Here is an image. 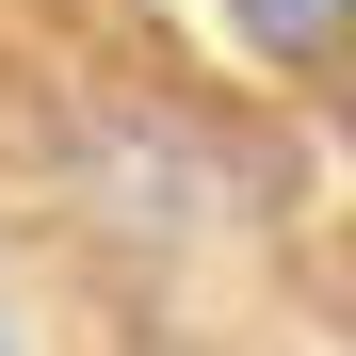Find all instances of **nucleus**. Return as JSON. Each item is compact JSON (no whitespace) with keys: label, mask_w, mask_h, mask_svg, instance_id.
I'll return each mask as SVG.
<instances>
[{"label":"nucleus","mask_w":356,"mask_h":356,"mask_svg":"<svg viewBox=\"0 0 356 356\" xmlns=\"http://www.w3.org/2000/svg\"><path fill=\"white\" fill-rule=\"evenodd\" d=\"M259 49H356V0H227Z\"/></svg>","instance_id":"nucleus-1"}]
</instances>
